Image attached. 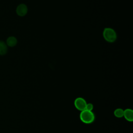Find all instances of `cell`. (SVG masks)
Listing matches in <instances>:
<instances>
[{
	"label": "cell",
	"mask_w": 133,
	"mask_h": 133,
	"mask_svg": "<svg viewBox=\"0 0 133 133\" xmlns=\"http://www.w3.org/2000/svg\"><path fill=\"white\" fill-rule=\"evenodd\" d=\"M79 116L81 121L85 124H90L92 123L95 118L94 113L92 111L87 110L81 111Z\"/></svg>",
	"instance_id": "1"
},
{
	"label": "cell",
	"mask_w": 133,
	"mask_h": 133,
	"mask_svg": "<svg viewBox=\"0 0 133 133\" xmlns=\"http://www.w3.org/2000/svg\"><path fill=\"white\" fill-rule=\"evenodd\" d=\"M103 36L104 39L109 43L114 42L117 38V35L115 31L110 28H105L104 29Z\"/></svg>",
	"instance_id": "2"
},
{
	"label": "cell",
	"mask_w": 133,
	"mask_h": 133,
	"mask_svg": "<svg viewBox=\"0 0 133 133\" xmlns=\"http://www.w3.org/2000/svg\"><path fill=\"white\" fill-rule=\"evenodd\" d=\"M86 104H87L86 101L84 98L82 97L77 98L74 101V105L75 108L77 110L81 111L86 109Z\"/></svg>",
	"instance_id": "3"
},
{
	"label": "cell",
	"mask_w": 133,
	"mask_h": 133,
	"mask_svg": "<svg viewBox=\"0 0 133 133\" xmlns=\"http://www.w3.org/2000/svg\"><path fill=\"white\" fill-rule=\"evenodd\" d=\"M28 12V7L26 5L21 4L19 5L16 8L17 14L21 17L24 16Z\"/></svg>",
	"instance_id": "4"
},
{
	"label": "cell",
	"mask_w": 133,
	"mask_h": 133,
	"mask_svg": "<svg viewBox=\"0 0 133 133\" xmlns=\"http://www.w3.org/2000/svg\"><path fill=\"white\" fill-rule=\"evenodd\" d=\"M123 116L127 121L132 122L133 121V111L130 109H126L124 110Z\"/></svg>",
	"instance_id": "5"
},
{
	"label": "cell",
	"mask_w": 133,
	"mask_h": 133,
	"mask_svg": "<svg viewBox=\"0 0 133 133\" xmlns=\"http://www.w3.org/2000/svg\"><path fill=\"white\" fill-rule=\"evenodd\" d=\"M17 43V39L14 36H9L6 40V45L9 47H14Z\"/></svg>",
	"instance_id": "6"
},
{
	"label": "cell",
	"mask_w": 133,
	"mask_h": 133,
	"mask_svg": "<svg viewBox=\"0 0 133 133\" xmlns=\"http://www.w3.org/2000/svg\"><path fill=\"white\" fill-rule=\"evenodd\" d=\"M7 46L6 44L3 41L0 40V56L5 55L7 52Z\"/></svg>",
	"instance_id": "7"
},
{
	"label": "cell",
	"mask_w": 133,
	"mask_h": 133,
	"mask_svg": "<svg viewBox=\"0 0 133 133\" xmlns=\"http://www.w3.org/2000/svg\"><path fill=\"white\" fill-rule=\"evenodd\" d=\"M114 115L118 118L122 117L124 115V110L121 108L116 109L114 112Z\"/></svg>",
	"instance_id": "8"
},
{
	"label": "cell",
	"mask_w": 133,
	"mask_h": 133,
	"mask_svg": "<svg viewBox=\"0 0 133 133\" xmlns=\"http://www.w3.org/2000/svg\"><path fill=\"white\" fill-rule=\"evenodd\" d=\"M93 108H94V106H93L92 104L89 103H87L85 110H87L90 111H92Z\"/></svg>",
	"instance_id": "9"
}]
</instances>
